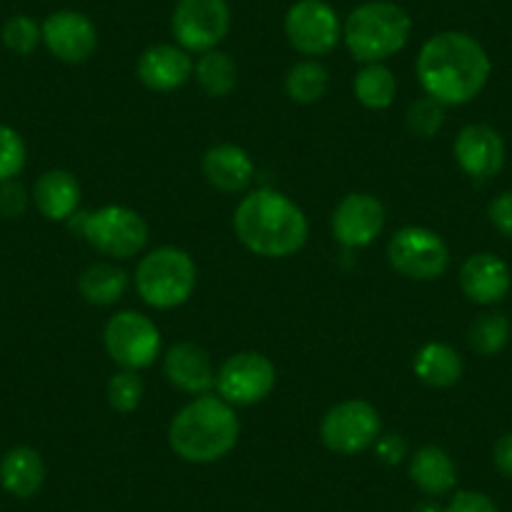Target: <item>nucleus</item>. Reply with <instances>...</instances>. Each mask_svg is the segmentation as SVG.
Masks as SVG:
<instances>
[{
	"label": "nucleus",
	"instance_id": "f257e3e1",
	"mask_svg": "<svg viewBox=\"0 0 512 512\" xmlns=\"http://www.w3.org/2000/svg\"><path fill=\"white\" fill-rule=\"evenodd\" d=\"M492 63L477 38L442 31L427 38L417 56V81L442 106H465L487 86Z\"/></svg>",
	"mask_w": 512,
	"mask_h": 512
},
{
	"label": "nucleus",
	"instance_id": "f03ea898",
	"mask_svg": "<svg viewBox=\"0 0 512 512\" xmlns=\"http://www.w3.org/2000/svg\"><path fill=\"white\" fill-rule=\"evenodd\" d=\"M236 239L256 256L284 259L307 244L309 221L289 196L274 189H256L234 211Z\"/></svg>",
	"mask_w": 512,
	"mask_h": 512
},
{
	"label": "nucleus",
	"instance_id": "7ed1b4c3",
	"mask_svg": "<svg viewBox=\"0 0 512 512\" xmlns=\"http://www.w3.org/2000/svg\"><path fill=\"white\" fill-rule=\"evenodd\" d=\"M236 410L216 395H199L181 407L169 425V445L176 457L194 465L224 460L239 442Z\"/></svg>",
	"mask_w": 512,
	"mask_h": 512
},
{
	"label": "nucleus",
	"instance_id": "20e7f679",
	"mask_svg": "<svg viewBox=\"0 0 512 512\" xmlns=\"http://www.w3.org/2000/svg\"><path fill=\"white\" fill-rule=\"evenodd\" d=\"M412 36V18L392 0H369L342 23L347 51L359 63H384L397 56Z\"/></svg>",
	"mask_w": 512,
	"mask_h": 512
},
{
	"label": "nucleus",
	"instance_id": "39448f33",
	"mask_svg": "<svg viewBox=\"0 0 512 512\" xmlns=\"http://www.w3.org/2000/svg\"><path fill=\"white\" fill-rule=\"evenodd\" d=\"M68 226L81 234L98 254L111 259H131L149 244V224L144 216L121 204H108L93 211L78 209L68 219Z\"/></svg>",
	"mask_w": 512,
	"mask_h": 512
},
{
	"label": "nucleus",
	"instance_id": "423d86ee",
	"mask_svg": "<svg viewBox=\"0 0 512 512\" xmlns=\"http://www.w3.org/2000/svg\"><path fill=\"white\" fill-rule=\"evenodd\" d=\"M196 264L179 246H159L141 256L136 267V292L149 307L176 309L191 299L196 289Z\"/></svg>",
	"mask_w": 512,
	"mask_h": 512
},
{
	"label": "nucleus",
	"instance_id": "0eeeda50",
	"mask_svg": "<svg viewBox=\"0 0 512 512\" xmlns=\"http://www.w3.org/2000/svg\"><path fill=\"white\" fill-rule=\"evenodd\" d=\"M103 347L121 369L151 367L161 352V329L146 314L126 309L113 314L103 329Z\"/></svg>",
	"mask_w": 512,
	"mask_h": 512
},
{
	"label": "nucleus",
	"instance_id": "6e6552de",
	"mask_svg": "<svg viewBox=\"0 0 512 512\" xmlns=\"http://www.w3.org/2000/svg\"><path fill=\"white\" fill-rule=\"evenodd\" d=\"M387 259L402 277L432 282L447 272L450 249L437 231L425 226H402L387 244Z\"/></svg>",
	"mask_w": 512,
	"mask_h": 512
},
{
	"label": "nucleus",
	"instance_id": "1a4fd4ad",
	"mask_svg": "<svg viewBox=\"0 0 512 512\" xmlns=\"http://www.w3.org/2000/svg\"><path fill=\"white\" fill-rule=\"evenodd\" d=\"M319 435L327 450L337 455H357L374 447L382 435V420L377 407L367 400H344L327 410L319 425Z\"/></svg>",
	"mask_w": 512,
	"mask_h": 512
},
{
	"label": "nucleus",
	"instance_id": "9d476101",
	"mask_svg": "<svg viewBox=\"0 0 512 512\" xmlns=\"http://www.w3.org/2000/svg\"><path fill=\"white\" fill-rule=\"evenodd\" d=\"M277 384V367L262 352L231 354L216 372V392L231 407H251L267 400Z\"/></svg>",
	"mask_w": 512,
	"mask_h": 512
},
{
	"label": "nucleus",
	"instance_id": "9b49d317",
	"mask_svg": "<svg viewBox=\"0 0 512 512\" xmlns=\"http://www.w3.org/2000/svg\"><path fill=\"white\" fill-rule=\"evenodd\" d=\"M284 33L294 51L319 58L342 41V21L327 0H297L284 16Z\"/></svg>",
	"mask_w": 512,
	"mask_h": 512
},
{
	"label": "nucleus",
	"instance_id": "f8f14e48",
	"mask_svg": "<svg viewBox=\"0 0 512 512\" xmlns=\"http://www.w3.org/2000/svg\"><path fill=\"white\" fill-rule=\"evenodd\" d=\"M231 26L226 0H179L171 13V33L189 53L214 51Z\"/></svg>",
	"mask_w": 512,
	"mask_h": 512
},
{
	"label": "nucleus",
	"instance_id": "ddd939ff",
	"mask_svg": "<svg viewBox=\"0 0 512 512\" xmlns=\"http://www.w3.org/2000/svg\"><path fill=\"white\" fill-rule=\"evenodd\" d=\"M384 206L377 196L354 191L337 204L332 214V234L347 249H364L384 229Z\"/></svg>",
	"mask_w": 512,
	"mask_h": 512
},
{
	"label": "nucleus",
	"instance_id": "4468645a",
	"mask_svg": "<svg viewBox=\"0 0 512 512\" xmlns=\"http://www.w3.org/2000/svg\"><path fill=\"white\" fill-rule=\"evenodd\" d=\"M43 43L63 63H86L98 48V31L81 11H56L41 23Z\"/></svg>",
	"mask_w": 512,
	"mask_h": 512
},
{
	"label": "nucleus",
	"instance_id": "2eb2a0df",
	"mask_svg": "<svg viewBox=\"0 0 512 512\" xmlns=\"http://www.w3.org/2000/svg\"><path fill=\"white\" fill-rule=\"evenodd\" d=\"M136 76L149 91L171 93L194 76V58L179 43H156L141 53Z\"/></svg>",
	"mask_w": 512,
	"mask_h": 512
},
{
	"label": "nucleus",
	"instance_id": "dca6fc26",
	"mask_svg": "<svg viewBox=\"0 0 512 512\" xmlns=\"http://www.w3.org/2000/svg\"><path fill=\"white\" fill-rule=\"evenodd\" d=\"M455 159L472 179H490L505 166V144L495 128L485 123H470L457 134Z\"/></svg>",
	"mask_w": 512,
	"mask_h": 512
},
{
	"label": "nucleus",
	"instance_id": "f3484780",
	"mask_svg": "<svg viewBox=\"0 0 512 512\" xmlns=\"http://www.w3.org/2000/svg\"><path fill=\"white\" fill-rule=\"evenodd\" d=\"M164 374L186 395H209L216 387V369L209 352L194 342H179L166 352Z\"/></svg>",
	"mask_w": 512,
	"mask_h": 512
},
{
	"label": "nucleus",
	"instance_id": "a211bd4d",
	"mask_svg": "<svg viewBox=\"0 0 512 512\" xmlns=\"http://www.w3.org/2000/svg\"><path fill=\"white\" fill-rule=\"evenodd\" d=\"M510 269L495 254H472L460 269V287L470 302L490 307L502 302L510 292Z\"/></svg>",
	"mask_w": 512,
	"mask_h": 512
},
{
	"label": "nucleus",
	"instance_id": "6ab92c4d",
	"mask_svg": "<svg viewBox=\"0 0 512 512\" xmlns=\"http://www.w3.org/2000/svg\"><path fill=\"white\" fill-rule=\"evenodd\" d=\"M206 181L214 189L224 194H241L251 186L256 174V166L251 161L249 151L236 144H216L211 146L201 161Z\"/></svg>",
	"mask_w": 512,
	"mask_h": 512
},
{
	"label": "nucleus",
	"instance_id": "aec40b11",
	"mask_svg": "<svg viewBox=\"0 0 512 512\" xmlns=\"http://www.w3.org/2000/svg\"><path fill=\"white\" fill-rule=\"evenodd\" d=\"M33 201L48 221H68L81 204V184L71 171L51 169L38 176Z\"/></svg>",
	"mask_w": 512,
	"mask_h": 512
},
{
	"label": "nucleus",
	"instance_id": "412c9836",
	"mask_svg": "<svg viewBox=\"0 0 512 512\" xmlns=\"http://www.w3.org/2000/svg\"><path fill=\"white\" fill-rule=\"evenodd\" d=\"M46 480V462L33 447L18 445L0 460V485L13 497H33Z\"/></svg>",
	"mask_w": 512,
	"mask_h": 512
},
{
	"label": "nucleus",
	"instance_id": "4be33fe9",
	"mask_svg": "<svg viewBox=\"0 0 512 512\" xmlns=\"http://www.w3.org/2000/svg\"><path fill=\"white\" fill-rule=\"evenodd\" d=\"M412 369H415L417 379L422 384L435 387V390H447V387L460 382L465 364H462L457 349L450 347V344L427 342L417 349Z\"/></svg>",
	"mask_w": 512,
	"mask_h": 512
},
{
	"label": "nucleus",
	"instance_id": "5701e85b",
	"mask_svg": "<svg viewBox=\"0 0 512 512\" xmlns=\"http://www.w3.org/2000/svg\"><path fill=\"white\" fill-rule=\"evenodd\" d=\"M410 477L427 495H447L457 482V470L452 457L442 447L425 445L412 455Z\"/></svg>",
	"mask_w": 512,
	"mask_h": 512
},
{
	"label": "nucleus",
	"instance_id": "b1692460",
	"mask_svg": "<svg viewBox=\"0 0 512 512\" xmlns=\"http://www.w3.org/2000/svg\"><path fill=\"white\" fill-rule=\"evenodd\" d=\"M128 274L111 262L91 264L78 277V294L93 307H111L126 294Z\"/></svg>",
	"mask_w": 512,
	"mask_h": 512
},
{
	"label": "nucleus",
	"instance_id": "393cba45",
	"mask_svg": "<svg viewBox=\"0 0 512 512\" xmlns=\"http://www.w3.org/2000/svg\"><path fill=\"white\" fill-rule=\"evenodd\" d=\"M194 78L206 96L224 98L236 88L239 68H236L234 58L229 53L214 48V51L201 53L199 61L194 63Z\"/></svg>",
	"mask_w": 512,
	"mask_h": 512
},
{
	"label": "nucleus",
	"instance_id": "a878e982",
	"mask_svg": "<svg viewBox=\"0 0 512 512\" xmlns=\"http://www.w3.org/2000/svg\"><path fill=\"white\" fill-rule=\"evenodd\" d=\"M354 96L369 111H384L395 103L397 78L384 63H364L354 76Z\"/></svg>",
	"mask_w": 512,
	"mask_h": 512
},
{
	"label": "nucleus",
	"instance_id": "bb28decb",
	"mask_svg": "<svg viewBox=\"0 0 512 512\" xmlns=\"http://www.w3.org/2000/svg\"><path fill=\"white\" fill-rule=\"evenodd\" d=\"M284 88H287V96L294 103H302V106L317 103L329 88V71L317 58H304V61L294 63L289 68L287 78H284Z\"/></svg>",
	"mask_w": 512,
	"mask_h": 512
},
{
	"label": "nucleus",
	"instance_id": "cd10ccee",
	"mask_svg": "<svg viewBox=\"0 0 512 512\" xmlns=\"http://www.w3.org/2000/svg\"><path fill=\"white\" fill-rule=\"evenodd\" d=\"M467 339H470V347L482 357L500 354L510 342V322H507L505 314L485 312L470 324Z\"/></svg>",
	"mask_w": 512,
	"mask_h": 512
},
{
	"label": "nucleus",
	"instance_id": "c85d7f7f",
	"mask_svg": "<svg viewBox=\"0 0 512 512\" xmlns=\"http://www.w3.org/2000/svg\"><path fill=\"white\" fill-rule=\"evenodd\" d=\"M106 397L111 410L121 412V415L136 412L144 402V379L134 369H121L108 379Z\"/></svg>",
	"mask_w": 512,
	"mask_h": 512
},
{
	"label": "nucleus",
	"instance_id": "c756f323",
	"mask_svg": "<svg viewBox=\"0 0 512 512\" xmlns=\"http://www.w3.org/2000/svg\"><path fill=\"white\" fill-rule=\"evenodd\" d=\"M0 38H3V46L8 51L18 53V56H31L43 43L41 23L33 21L31 16H13L3 23Z\"/></svg>",
	"mask_w": 512,
	"mask_h": 512
},
{
	"label": "nucleus",
	"instance_id": "7c9ffc66",
	"mask_svg": "<svg viewBox=\"0 0 512 512\" xmlns=\"http://www.w3.org/2000/svg\"><path fill=\"white\" fill-rule=\"evenodd\" d=\"M445 108L440 101L430 96H422L412 101L410 111H407V128L417 139H432L445 123Z\"/></svg>",
	"mask_w": 512,
	"mask_h": 512
},
{
	"label": "nucleus",
	"instance_id": "2f4dec72",
	"mask_svg": "<svg viewBox=\"0 0 512 512\" xmlns=\"http://www.w3.org/2000/svg\"><path fill=\"white\" fill-rule=\"evenodd\" d=\"M28 159L26 141L21 139L16 128L0 123V184L16 179L23 171Z\"/></svg>",
	"mask_w": 512,
	"mask_h": 512
},
{
	"label": "nucleus",
	"instance_id": "473e14b6",
	"mask_svg": "<svg viewBox=\"0 0 512 512\" xmlns=\"http://www.w3.org/2000/svg\"><path fill=\"white\" fill-rule=\"evenodd\" d=\"M28 209V191L16 179L0 184V216L3 219H21Z\"/></svg>",
	"mask_w": 512,
	"mask_h": 512
},
{
	"label": "nucleus",
	"instance_id": "72a5a7b5",
	"mask_svg": "<svg viewBox=\"0 0 512 512\" xmlns=\"http://www.w3.org/2000/svg\"><path fill=\"white\" fill-rule=\"evenodd\" d=\"M445 512H500L497 510L495 502L490 500L482 492H472V490H462L457 495H452L450 505L445 507Z\"/></svg>",
	"mask_w": 512,
	"mask_h": 512
},
{
	"label": "nucleus",
	"instance_id": "f704fd0d",
	"mask_svg": "<svg viewBox=\"0 0 512 512\" xmlns=\"http://www.w3.org/2000/svg\"><path fill=\"white\" fill-rule=\"evenodd\" d=\"M487 216H490L492 226H495L502 236L512 239V191L495 196V199L490 201Z\"/></svg>",
	"mask_w": 512,
	"mask_h": 512
},
{
	"label": "nucleus",
	"instance_id": "c9c22d12",
	"mask_svg": "<svg viewBox=\"0 0 512 512\" xmlns=\"http://www.w3.org/2000/svg\"><path fill=\"white\" fill-rule=\"evenodd\" d=\"M374 450H377L379 460H384L387 465H397L407 455V445L402 435H379V440L374 442Z\"/></svg>",
	"mask_w": 512,
	"mask_h": 512
},
{
	"label": "nucleus",
	"instance_id": "e433bc0d",
	"mask_svg": "<svg viewBox=\"0 0 512 512\" xmlns=\"http://www.w3.org/2000/svg\"><path fill=\"white\" fill-rule=\"evenodd\" d=\"M495 465L497 470L512 480V432L502 435L495 445Z\"/></svg>",
	"mask_w": 512,
	"mask_h": 512
}]
</instances>
